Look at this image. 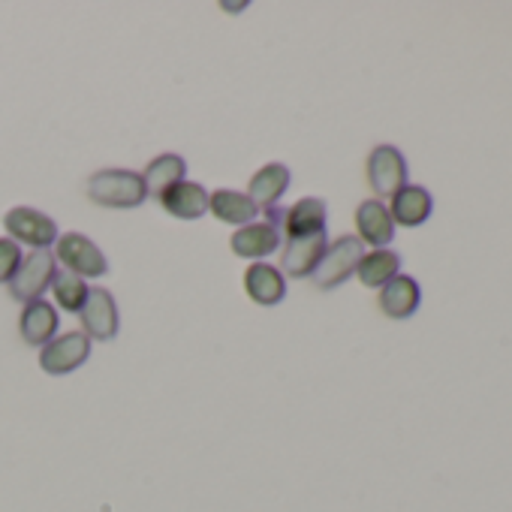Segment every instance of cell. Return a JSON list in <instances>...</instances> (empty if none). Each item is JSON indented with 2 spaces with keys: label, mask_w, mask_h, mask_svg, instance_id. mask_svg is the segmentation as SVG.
Returning <instances> with one entry per match:
<instances>
[{
  "label": "cell",
  "mask_w": 512,
  "mask_h": 512,
  "mask_svg": "<svg viewBox=\"0 0 512 512\" xmlns=\"http://www.w3.org/2000/svg\"><path fill=\"white\" fill-rule=\"evenodd\" d=\"M88 196L103 208H139L148 199V190L133 169H100L88 178Z\"/></svg>",
  "instance_id": "obj_1"
},
{
  "label": "cell",
  "mask_w": 512,
  "mask_h": 512,
  "mask_svg": "<svg viewBox=\"0 0 512 512\" xmlns=\"http://www.w3.org/2000/svg\"><path fill=\"white\" fill-rule=\"evenodd\" d=\"M55 260L64 263L67 272H73L82 281H94L103 278L109 272L106 253L82 232H64L55 241Z\"/></svg>",
  "instance_id": "obj_2"
},
{
  "label": "cell",
  "mask_w": 512,
  "mask_h": 512,
  "mask_svg": "<svg viewBox=\"0 0 512 512\" xmlns=\"http://www.w3.org/2000/svg\"><path fill=\"white\" fill-rule=\"evenodd\" d=\"M362 256H365V244L356 238V235H341L338 241H332L323 253V260L320 266L314 269V284L320 290H335L341 287L362 263Z\"/></svg>",
  "instance_id": "obj_3"
},
{
  "label": "cell",
  "mask_w": 512,
  "mask_h": 512,
  "mask_svg": "<svg viewBox=\"0 0 512 512\" xmlns=\"http://www.w3.org/2000/svg\"><path fill=\"white\" fill-rule=\"evenodd\" d=\"M266 220L278 226V232L290 238H305V235H317L326 232V220H329V208L326 199L317 196H305L299 202H293L290 208H269Z\"/></svg>",
  "instance_id": "obj_4"
},
{
  "label": "cell",
  "mask_w": 512,
  "mask_h": 512,
  "mask_svg": "<svg viewBox=\"0 0 512 512\" xmlns=\"http://www.w3.org/2000/svg\"><path fill=\"white\" fill-rule=\"evenodd\" d=\"M55 253L52 250H34L28 256H22V266L19 272L13 275V281L7 284L10 287V296L22 305H31V302H40V296L52 287V278L58 272L55 266Z\"/></svg>",
  "instance_id": "obj_5"
},
{
  "label": "cell",
  "mask_w": 512,
  "mask_h": 512,
  "mask_svg": "<svg viewBox=\"0 0 512 512\" xmlns=\"http://www.w3.org/2000/svg\"><path fill=\"white\" fill-rule=\"evenodd\" d=\"M4 229L16 244H28L34 250H49L58 241V223L28 205H16L4 214Z\"/></svg>",
  "instance_id": "obj_6"
},
{
  "label": "cell",
  "mask_w": 512,
  "mask_h": 512,
  "mask_svg": "<svg viewBox=\"0 0 512 512\" xmlns=\"http://www.w3.org/2000/svg\"><path fill=\"white\" fill-rule=\"evenodd\" d=\"M91 356V338L85 332H67L52 338L40 350V368L52 377H64L76 368H82Z\"/></svg>",
  "instance_id": "obj_7"
},
{
  "label": "cell",
  "mask_w": 512,
  "mask_h": 512,
  "mask_svg": "<svg viewBox=\"0 0 512 512\" xmlns=\"http://www.w3.org/2000/svg\"><path fill=\"white\" fill-rule=\"evenodd\" d=\"M368 184L380 196H395L407 184V160L395 145H377L368 154Z\"/></svg>",
  "instance_id": "obj_8"
},
{
  "label": "cell",
  "mask_w": 512,
  "mask_h": 512,
  "mask_svg": "<svg viewBox=\"0 0 512 512\" xmlns=\"http://www.w3.org/2000/svg\"><path fill=\"white\" fill-rule=\"evenodd\" d=\"M79 317H82L85 335L94 338V341H112L118 335V326H121L118 305H115V296L109 290H103V287L88 290V299H85Z\"/></svg>",
  "instance_id": "obj_9"
},
{
  "label": "cell",
  "mask_w": 512,
  "mask_h": 512,
  "mask_svg": "<svg viewBox=\"0 0 512 512\" xmlns=\"http://www.w3.org/2000/svg\"><path fill=\"white\" fill-rule=\"evenodd\" d=\"M229 247L235 256L241 260H253V263H263V256L275 253L281 247V232L275 223L269 220H260V223H247V226H238L229 238Z\"/></svg>",
  "instance_id": "obj_10"
},
{
  "label": "cell",
  "mask_w": 512,
  "mask_h": 512,
  "mask_svg": "<svg viewBox=\"0 0 512 512\" xmlns=\"http://www.w3.org/2000/svg\"><path fill=\"white\" fill-rule=\"evenodd\" d=\"M326 247H329L326 232L305 235V238H290V241L284 244V253H281V275H290V278H311L314 269H317L320 260H323Z\"/></svg>",
  "instance_id": "obj_11"
},
{
  "label": "cell",
  "mask_w": 512,
  "mask_h": 512,
  "mask_svg": "<svg viewBox=\"0 0 512 512\" xmlns=\"http://www.w3.org/2000/svg\"><path fill=\"white\" fill-rule=\"evenodd\" d=\"M290 181H293L290 166H284V163H266L263 169L253 172V178L247 184V196H250V202L260 208V211L278 208V202L287 193Z\"/></svg>",
  "instance_id": "obj_12"
},
{
  "label": "cell",
  "mask_w": 512,
  "mask_h": 512,
  "mask_svg": "<svg viewBox=\"0 0 512 512\" xmlns=\"http://www.w3.org/2000/svg\"><path fill=\"white\" fill-rule=\"evenodd\" d=\"M356 229H359V241L371 244L374 250L386 247L395 238V220L389 214V208L380 199H365L356 208Z\"/></svg>",
  "instance_id": "obj_13"
},
{
  "label": "cell",
  "mask_w": 512,
  "mask_h": 512,
  "mask_svg": "<svg viewBox=\"0 0 512 512\" xmlns=\"http://www.w3.org/2000/svg\"><path fill=\"white\" fill-rule=\"evenodd\" d=\"M244 293L263 308H275L284 302L287 296V281L281 275V269L269 266V263H253L244 272Z\"/></svg>",
  "instance_id": "obj_14"
},
{
  "label": "cell",
  "mask_w": 512,
  "mask_h": 512,
  "mask_svg": "<svg viewBox=\"0 0 512 512\" xmlns=\"http://www.w3.org/2000/svg\"><path fill=\"white\" fill-rule=\"evenodd\" d=\"M419 302H422V290H419L416 278H410V275H398L380 290V311L392 320L413 317L419 311Z\"/></svg>",
  "instance_id": "obj_15"
},
{
  "label": "cell",
  "mask_w": 512,
  "mask_h": 512,
  "mask_svg": "<svg viewBox=\"0 0 512 512\" xmlns=\"http://www.w3.org/2000/svg\"><path fill=\"white\" fill-rule=\"evenodd\" d=\"M160 205L178 220H199L208 211V190L196 181H181L160 196Z\"/></svg>",
  "instance_id": "obj_16"
},
{
  "label": "cell",
  "mask_w": 512,
  "mask_h": 512,
  "mask_svg": "<svg viewBox=\"0 0 512 512\" xmlns=\"http://www.w3.org/2000/svg\"><path fill=\"white\" fill-rule=\"evenodd\" d=\"M386 208H389V214H392L395 223H401V226H422V223L431 217L434 202H431V193H428L425 187H419V184H404V187L392 196V202H389Z\"/></svg>",
  "instance_id": "obj_17"
},
{
  "label": "cell",
  "mask_w": 512,
  "mask_h": 512,
  "mask_svg": "<svg viewBox=\"0 0 512 512\" xmlns=\"http://www.w3.org/2000/svg\"><path fill=\"white\" fill-rule=\"evenodd\" d=\"M19 329H22V338L25 344L31 347H46L55 335H58V311L49 305V302H31L22 308V317H19Z\"/></svg>",
  "instance_id": "obj_18"
},
{
  "label": "cell",
  "mask_w": 512,
  "mask_h": 512,
  "mask_svg": "<svg viewBox=\"0 0 512 512\" xmlns=\"http://www.w3.org/2000/svg\"><path fill=\"white\" fill-rule=\"evenodd\" d=\"M208 211L220 220V223H229V226H247L256 220L260 208L250 202L247 193L241 190H214L208 193Z\"/></svg>",
  "instance_id": "obj_19"
},
{
  "label": "cell",
  "mask_w": 512,
  "mask_h": 512,
  "mask_svg": "<svg viewBox=\"0 0 512 512\" xmlns=\"http://www.w3.org/2000/svg\"><path fill=\"white\" fill-rule=\"evenodd\" d=\"M184 175H187V160H184L181 154H160V157H154V160L145 166L142 181H145L148 196H157V199H160L169 187L181 184Z\"/></svg>",
  "instance_id": "obj_20"
},
{
  "label": "cell",
  "mask_w": 512,
  "mask_h": 512,
  "mask_svg": "<svg viewBox=\"0 0 512 512\" xmlns=\"http://www.w3.org/2000/svg\"><path fill=\"white\" fill-rule=\"evenodd\" d=\"M356 275H359V281H362L365 287H371V290L380 287V290H383L392 278L401 275V256H398L395 250H389V247L371 250V253L362 256V263H359Z\"/></svg>",
  "instance_id": "obj_21"
},
{
  "label": "cell",
  "mask_w": 512,
  "mask_h": 512,
  "mask_svg": "<svg viewBox=\"0 0 512 512\" xmlns=\"http://www.w3.org/2000/svg\"><path fill=\"white\" fill-rule=\"evenodd\" d=\"M88 284L82 281V278H76L73 272H55V278H52V293H55V302L64 308V311H73V314H79L82 311V305H85V299H88Z\"/></svg>",
  "instance_id": "obj_22"
},
{
  "label": "cell",
  "mask_w": 512,
  "mask_h": 512,
  "mask_svg": "<svg viewBox=\"0 0 512 512\" xmlns=\"http://www.w3.org/2000/svg\"><path fill=\"white\" fill-rule=\"evenodd\" d=\"M22 244H16L13 238H0V284H10L13 275L22 266Z\"/></svg>",
  "instance_id": "obj_23"
}]
</instances>
